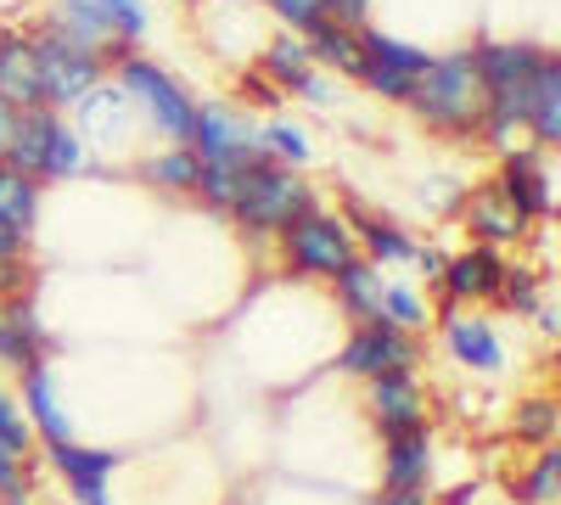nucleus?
I'll list each match as a JSON object with an SVG mask.
<instances>
[{"label":"nucleus","mask_w":561,"mask_h":505,"mask_svg":"<svg viewBox=\"0 0 561 505\" xmlns=\"http://www.w3.org/2000/svg\"><path fill=\"white\" fill-rule=\"evenodd\" d=\"M517 500H523V505H556V500H561V449H556V444L534 449V461H528L523 478H517Z\"/></svg>","instance_id":"nucleus-31"},{"label":"nucleus","mask_w":561,"mask_h":505,"mask_svg":"<svg viewBox=\"0 0 561 505\" xmlns=\"http://www.w3.org/2000/svg\"><path fill=\"white\" fill-rule=\"evenodd\" d=\"M433 478V427H404L382 449V489H427Z\"/></svg>","instance_id":"nucleus-20"},{"label":"nucleus","mask_w":561,"mask_h":505,"mask_svg":"<svg viewBox=\"0 0 561 505\" xmlns=\"http://www.w3.org/2000/svg\"><path fill=\"white\" fill-rule=\"evenodd\" d=\"M147 23H152L147 0H57L51 18H45L39 28L79 45V51H90L102 68H113L140 45Z\"/></svg>","instance_id":"nucleus-2"},{"label":"nucleus","mask_w":561,"mask_h":505,"mask_svg":"<svg viewBox=\"0 0 561 505\" xmlns=\"http://www.w3.org/2000/svg\"><path fill=\"white\" fill-rule=\"evenodd\" d=\"M444 348L449 359H460L466 371H505V343L494 332V320L483 314H444Z\"/></svg>","instance_id":"nucleus-19"},{"label":"nucleus","mask_w":561,"mask_h":505,"mask_svg":"<svg viewBox=\"0 0 561 505\" xmlns=\"http://www.w3.org/2000/svg\"><path fill=\"white\" fill-rule=\"evenodd\" d=\"M304 45H309V57H314V68H332V73H343V79H354L359 73V28H348V23H337V18H309L304 28Z\"/></svg>","instance_id":"nucleus-22"},{"label":"nucleus","mask_w":561,"mask_h":505,"mask_svg":"<svg viewBox=\"0 0 561 505\" xmlns=\"http://www.w3.org/2000/svg\"><path fill=\"white\" fill-rule=\"evenodd\" d=\"M23 416L34 422V433H39L45 444L73 438V427H68V416H62V404H57V382H51V371H45V365L23 371Z\"/></svg>","instance_id":"nucleus-24"},{"label":"nucleus","mask_w":561,"mask_h":505,"mask_svg":"<svg viewBox=\"0 0 561 505\" xmlns=\"http://www.w3.org/2000/svg\"><path fill=\"white\" fill-rule=\"evenodd\" d=\"M242 163H203L197 169V197L208 203V208H219V214H230V203H237V192H242Z\"/></svg>","instance_id":"nucleus-33"},{"label":"nucleus","mask_w":561,"mask_h":505,"mask_svg":"<svg viewBox=\"0 0 561 505\" xmlns=\"http://www.w3.org/2000/svg\"><path fill=\"white\" fill-rule=\"evenodd\" d=\"M421 275H433V282H438V269H444V253L438 248H415V259H410Z\"/></svg>","instance_id":"nucleus-44"},{"label":"nucleus","mask_w":561,"mask_h":505,"mask_svg":"<svg viewBox=\"0 0 561 505\" xmlns=\"http://www.w3.org/2000/svg\"><path fill=\"white\" fill-rule=\"evenodd\" d=\"M0 444L7 449H18V455H28V444H34V427H28V416H23V404L0 388Z\"/></svg>","instance_id":"nucleus-35"},{"label":"nucleus","mask_w":561,"mask_h":505,"mask_svg":"<svg viewBox=\"0 0 561 505\" xmlns=\"http://www.w3.org/2000/svg\"><path fill=\"white\" fill-rule=\"evenodd\" d=\"M242 96L259 102V107H275V102H280V90H275L264 73H248V79H242Z\"/></svg>","instance_id":"nucleus-40"},{"label":"nucleus","mask_w":561,"mask_h":505,"mask_svg":"<svg viewBox=\"0 0 561 505\" xmlns=\"http://www.w3.org/2000/svg\"><path fill=\"white\" fill-rule=\"evenodd\" d=\"M18 113H23V107H12L7 96H0V163H7V152H12V141H18Z\"/></svg>","instance_id":"nucleus-41"},{"label":"nucleus","mask_w":561,"mask_h":505,"mask_svg":"<svg viewBox=\"0 0 561 505\" xmlns=\"http://www.w3.org/2000/svg\"><path fill=\"white\" fill-rule=\"evenodd\" d=\"M135 107L124 102V90L118 84H96V90H84V96L73 102V135L84 141V152H124L135 141Z\"/></svg>","instance_id":"nucleus-11"},{"label":"nucleus","mask_w":561,"mask_h":505,"mask_svg":"<svg viewBox=\"0 0 561 505\" xmlns=\"http://www.w3.org/2000/svg\"><path fill=\"white\" fill-rule=\"evenodd\" d=\"M34 62H39V107H57V113L107 79V68L90 51H79V45L45 34V28H34Z\"/></svg>","instance_id":"nucleus-8"},{"label":"nucleus","mask_w":561,"mask_h":505,"mask_svg":"<svg viewBox=\"0 0 561 505\" xmlns=\"http://www.w3.org/2000/svg\"><path fill=\"white\" fill-rule=\"evenodd\" d=\"M298 96H304V102H332V84H325V79L314 73V79H309V84L298 90Z\"/></svg>","instance_id":"nucleus-45"},{"label":"nucleus","mask_w":561,"mask_h":505,"mask_svg":"<svg viewBox=\"0 0 561 505\" xmlns=\"http://www.w3.org/2000/svg\"><path fill=\"white\" fill-rule=\"evenodd\" d=\"M377 320H388V326H399V332H427L433 326V309H427V298H421V287L415 282H382V298H377Z\"/></svg>","instance_id":"nucleus-29"},{"label":"nucleus","mask_w":561,"mask_h":505,"mask_svg":"<svg viewBox=\"0 0 561 505\" xmlns=\"http://www.w3.org/2000/svg\"><path fill=\"white\" fill-rule=\"evenodd\" d=\"M550 158L556 152H539V147H511L500 158V174L494 186L505 192V203L517 208L528 225L534 219H550L556 214V186H550Z\"/></svg>","instance_id":"nucleus-12"},{"label":"nucleus","mask_w":561,"mask_h":505,"mask_svg":"<svg viewBox=\"0 0 561 505\" xmlns=\"http://www.w3.org/2000/svg\"><path fill=\"white\" fill-rule=\"evenodd\" d=\"M348 237H354V248L365 253V264H410L415 259V237L404 231V225H393V219H382V214H370L365 203H348Z\"/></svg>","instance_id":"nucleus-18"},{"label":"nucleus","mask_w":561,"mask_h":505,"mask_svg":"<svg viewBox=\"0 0 561 505\" xmlns=\"http://www.w3.org/2000/svg\"><path fill=\"white\" fill-rule=\"evenodd\" d=\"M12 494H28V455L0 444V500H12Z\"/></svg>","instance_id":"nucleus-36"},{"label":"nucleus","mask_w":561,"mask_h":505,"mask_svg":"<svg viewBox=\"0 0 561 505\" xmlns=\"http://www.w3.org/2000/svg\"><path fill=\"white\" fill-rule=\"evenodd\" d=\"M377 505H433V500H427V489H382Z\"/></svg>","instance_id":"nucleus-42"},{"label":"nucleus","mask_w":561,"mask_h":505,"mask_svg":"<svg viewBox=\"0 0 561 505\" xmlns=\"http://www.w3.org/2000/svg\"><path fill=\"white\" fill-rule=\"evenodd\" d=\"M523 135L539 152H556V141H561V62H556V51H545V62L534 68L528 107H523Z\"/></svg>","instance_id":"nucleus-17"},{"label":"nucleus","mask_w":561,"mask_h":505,"mask_svg":"<svg viewBox=\"0 0 561 505\" xmlns=\"http://www.w3.org/2000/svg\"><path fill=\"white\" fill-rule=\"evenodd\" d=\"M264 7H270V18H280V23H287V28L298 34L309 18H320V12H325V0H264Z\"/></svg>","instance_id":"nucleus-37"},{"label":"nucleus","mask_w":561,"mask_h":505,"mask_svg":"<svg viewBox=\"0 0 561 505\" xmlns=\"http://www.w3.org/2000/svg\"><path fill=\"white\" fill-rule=\"evenodd\" d=\"M332 287H337V303H343L348 320H377V298H382V269L377 264H365V259L343 264L332 275Z\"/></svg>","instance_id":"nucleus-26"},{"label":"nucleus","mask_w":561,"mask_h":505,"mask_svg":"<svg viewBox=\"0 0 561 505\" xmlns=\"http://www.w3.org/2000/svg\"><path fill=\"white\" fill-rule=\"evenodd\" d=\"M192 152L203 163H264L259 152V124L237 107V102H197V124H192Z\"/></svg>","instance_id":"nucleus-10"},{"label":"nucleus","mask_w":561,"mask_h":505,"mask_svg":"<svg viewBox=\"0 0 561 505\" xmlns=\"http://www.w3.org/2000/svg\"><path fill=\"white\" fill-rule=\"evenodd\" d=\"M0 96L12 107H39V62H34V34L0 28Z\"/></svg>","instance_id":"nucleus-21"},{"label":"nucleus","mask_w":561,"mask_h":505,"mask_svg":"<svg viewBox=\"0 0 561 505\" xmlns=\"http://www.w3.org/2000/svg\"><path fill=\"white\" fill-rule=\"evenodd\" d=\"M7 169L39 180V186H57V180H73V174L90 169V152H84V141L73 135V124L57 107H23Z\"/></svg>","instance_id":"nucleus-4"},{"label":"nucleus","mask_w":561,"mask_h":505,"mask_svg":"<svg viewBox=\"0 0 561 505\" xmlns=\"http://www.w3.org/2000/svg\"><path fill=\"white\" fill-rule=\"evenodd\" d=\"M539 275L528 269V264H505V275H500V292H494V303L500 309H511V314H534L539 309Z\"/></svg>","instance_id":"nucleus-34"},{"label":"nucleus","mask_w":561,"mask_h":505,"mask_svg":"<svg viewBox=\"0 0 561 505\" xmlns=\"http://www.w3.org/2000/svg\"><path fill=\"white\" fill-rule=\"evenodd\" d=\"M0 365L18 371V377L34 371V365H45V326H39L34 292L0 298Z\"/></svg>","instance_id":"nucleus-15"},{"label":"nucleus","mask_w":561,"mask_h":505,"mask_svg":"<svg viewBox=\"0 0 561 505\" xmlns=\"http://www.w3.org/2000/svg\"><path fill=\"white\" fill-rule=\"evenodd\" d=\"M556 427H561V410H556V399H550V393H528V399L517 404V422H511V438L528 444V449H545V444H556Z\"/></svg>","instance_id":"nucleus-32"},{"label":"nucleus","mask_w":561,"mask_h":505,"mask_svg":"<svg viewBox=\"0 0 561 505\" xmlns=\"http://www.w3.org/2000/svg\"><path fill=\"white\" fill-rule=\"evenodd\" d=\"M7 505H28V494H12V500H7Z\"/></svg>","instance_id":"nucleus-46"},{"label":"nucleus","mask_w":561,"mask_h":505,"mask_svg":"<svg viewBox=\"0 0 561 505\" xmlns=\"http://www.w3.org/2000/svg\"><path fill=\"white\" fill-rule=\"evenodd\" d=\"M0 225H12L18 237H34L39 225V180L0 163Z\"/></svg>","instance_id":"nucleus-27"},{"label":"nucleus","mask_w":561,"mask_h":505,"mask_svg":"<svg viewBox=\"0 0 561 505\" xmlns=\"http://www.w3.org/2000/svg\"><path fill=\"white\" fill-rule=\"evenodd\" d=\"M197 169H203V158L192 152V147H163V152H147L135 163V174L147 180V186H158V192H192L197 186Z\"/></svg>","instance_id":"nucleus-25"},{"label":"nucleus","mask_w":561,"mask_h":505,"mask_svg":"<svg viewBox=\"0 0 561 505\" xmlns=\"http://www.w3.org/2000/svg\"><path fill=\"white\" fill-rule=\"evenodd\" d=\"M433 62V51H421V45L388 34V28H370L359 23V84L370 90V96H382V102H404L410 96V84L421 79V68Z\"/></svg>","instance_id":"nucleus-7"},{"label":"nucleus","mask_w":561,"mask_h":505,"mask_svg":"<svg viewBox=\"0 0 561 505\" xmlns=\"http://www.w3.org/2000/svg\"><path fill=\"white\" fill-rule=\"evenodd\" d=\"M500 275H505V248H489V242H472V248H460L455 259H444V269H438L444 314L460 309V303H494Z\"/></svg>","instance_id":"nucleus-13"},{"label":"nucleus","mask_w":561,"mask_h":505,"mask_svg":"<svg viewBox=\"0 0 561 505\" xmlns=\"http://www.w3.org/2000/svg\"><path fill=\"white\" fill-rule=\"evenodd\" d=\"M404 107L415 113V124H427L433 135H449V141H466L478 135L483 118V79L472 51H444L421 68V79L410 84Z\"/></svg>","instance_id":"nucleus-1"},{"label":"nucleus","mask_w":561,"mask_h":505,"mask_svg":"<svg viewBox=\"0 0 561 505\" xmlns=\"http://www.w3.org/2000/svg\"><path fill=\"white\" fill-rule=\"evenodd\" d=\"M325 18L359 28V23H370V0H325Z\"/></svg>","instance_id":"nucleus-39"},{"label":"nucleus","mask_w":561,"mask_h":505,"mask_svg":"<svg viewBox=\"0 0 561 505\" xmlns=\"http://www.w3.org/2000/svg\"><path fill=\"white\" fill-rule=\"evenodd\" d=\"M275 242H280V259H287V269H293V275H314V282H332L343 264L359 259L348 225H343L332 208H320V203H314L309 214H298Z\"/></svg>","instance_id":"nucleus-6"},{"label":"nucleus","mask_w":561,"mask_h":505,"mask_svg":"<svg viewBox=\"0 0 561 505\" xmlns=\"http://www.w3.org/2000/svg\"><path fill=\"white\" fill-rule=\"evenodd\" d=\"M113 84L124 90V102L147 118L163 141H174V147H192V124H197V102L180 90V79L174 73H163L158 62H147V57H124V62H113Z\"/></svg>","instance_id":"nucleus-5"},{"label":"nucleus","mask_w":561,"mask_h":505,"mask_svg":"<svg viewBox=\"0 0 561 505\" xmlns=\"http://www.w3.org/2000/svg\"><path fill=\"white\" fill-rule=\"evenodd\" d=\"M28 287H34V264L28 259H0V298L28 292Z\"/></svg>","instance_id":"nucleus-38"},{"label":"nucleus","mask_w":561,"mask_h":505,"mask_svg":"<svg viewBox=\"0 0 561 505\" xmlns=\"http://www.w3.org/2000/svg\"><path fill=\"white\" fill-rule=\"evenodd\" d=\"M460 225L472 231V242H489V248H511L528 237V219L505 203L500 186H478L472 197H460Z\"/></svg>","instance_id":"nucleus-16"},{"label":"nucleus","mask_w":561,"mask_h":505,"mask_svg":"<svg viewBox=\"0 0 561 505\" xmlns=\"http://www.w3.org/2000/svg\"><path fill=\"white\" fill-rule=\"evenodd\" d=\"M259 73L280 90V96H298V90L314 79V57H309V45H304V34H270V45H264V57H259Z\"/></svg>","instance_id":"nucleus-23"},{"label":"nucleus","mask_w":561,"mask_h":505,"mask_svg":"<svg viewBox=\"0 0 561 505\" xmlns=\"http://www.w3.org/2000/svg\"><path fill=\"white\" fill-rule=\"evenodd\" d=\"M259 152L270 163H287V169H309L314 147H309V135L293 124V118H264L259 124Z\"/></svg>","instance_id":"nucleus-30"},{"label":"nucleus","mask_w":561,"mask_h":505,"mask_svg":"<svg viewBox=\"0 0 561 505\" xmlns=\"http://www.w3.org/2000/svg\"><path fill=\"white\" fill-rule=\"evenodd\" d=\"M45 449H51V467H57L68 483H84V478H113V472H118V461H124L118 449L73 444V438H62V444H45Z\"/></svg>","instance_id":"nucleus-28"},{"label":"nucleus","mask_w":561,"mask_h":505,"mask_svg":"<svg viewBox=\"0 0 561 505\" xmlns=\"http://www.w3.org/2000/svg\"><path fill=\"white\" fill-rule=\"evenodd\" d=\"M28 253V237H18L12 225H0V259H23Z\"/></svg>","instance_id":"nucleus-43"},{"label":"nucleus","mask_w":561,"mask_h":505,"mask_svg":"<svg viewBox=\"0 0 561 505\" xmlns=\"http://www.w3.org/2000/svg\"><path fill=\"white\" fill-rule=\"evenodd\" d=\"M365 410L377 422L382 438L421 427L427 422V388H421L415 371H382V377H365Z\"/></svg>","instance_id":"nucleus-14"},{"label":"nucleus","mask_w":561,"mask_h":505,"mask_svg":"<svg viewBox=\"0 0 561 505\" xmlns=\"http://www.w3.org/2000/svg\"><path fill=\"white\" fill-rule=\"evenodd\" d=\"M337 365L348 377H382V371H415L421 365V337L415 332H399L388 320H354L348 343L337 348Z\"/></svg>","instance_id":"nucleus-9"},{"label":"nucleus","mask_w":561,"mask_h":505,"mask_svg":"<svg viewBox=\"0 0 561 505\" xmlns=\"http://www.w3.org/2000/svg\"><path fill=\"white\" fill-rule=\"evenodd\" d=\"M320 197H314V186L304 180V169H287V163H270L264 158V163H253L242 174V192H237V203H230V219H237L253 242H264V237H280Z\"/></svg>","instance_id":"nucleus-3"}]
</instances>
